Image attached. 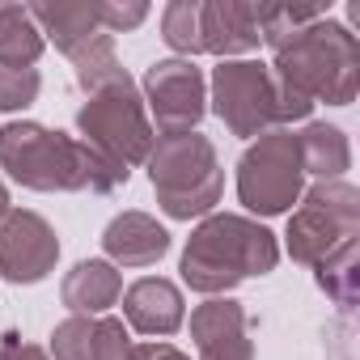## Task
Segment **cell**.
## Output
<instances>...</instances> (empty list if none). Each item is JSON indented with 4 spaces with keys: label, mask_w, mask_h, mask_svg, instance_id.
Here are the masks:
<instances>
[{
    "label": "cell",
    "mask_w": 360,
    "mask_h": 360,
    "mask_svg": "<svg viewBox=\"0 0 360 360\" xmlns=\"http://www.w3.org/2000/svg\"><path fill=\"white\" fill-rule=\"evenodd\" d=\"M280 263V242L267 225L242 212H208L178 259L183 284L204 297H229L246 280L271 276Z\"/></svg>",
    "instance_id": "obj_1"
},
{
    "label": "cell",
    "mask_w": 360,
    "mask_h": 360,
    "mask_svg": "<svg viewBox=\"0 0 360 360\" xmlns=\"http://www.w3.org/2000/svg\"><path fill=\"white\" fill-rule=\"evenodd\" d=\"M271 77L305 102L352 106L360 89V43L330 13L301 26L271 51Z\"/></svg>",
    "instance_id": "obj_2"
},
{
    "label": "cell",
    "mask_w": 360,
    "mask_h": 360,
    "mask_svg": "<svg viewBox=\"0 0 360 360\" xmlns=\"http://www.w3.org/2000/svg\"><path fill=\"white\" fill-rule=\"evenodd\" d=\"M148 183L169 221H204L225 195V169L204 131H165L148 153Z\"/></svg>",
    "instance_id": "obj_3"
},
{
    "label": "cell",
    "mask_w": 360,
    "mask_h": 360,
    "mask_svg": "<svg viewBox=\"0 0 360 360\" xmlns=\"http://www.w3.org/2000/svg\"><path fill=\"white\" fill-rule=\"evenodd\" d=\"M208 85H212L208 110L242 140H255L271 127H288L314 115V102L284 89L259 60H221Z\"/></svg>",
    "instance_id": "obj_4"
},
{
    "label": "cell",
    "mask_w": 360,
    "mask_h": 360,
    "mask_svg": "<svg viewBox=\"0 0 360 360\" xmlns=\"http://www.w3.org/2000/svg\"><path fill=\"white\" fill-rule=\"evenodd\" d=\"M81 153H85L81 136H68L34 119H13L0 127V169L26 191H43V195L85 191Z\"/></svg>",
    "instance_id": "obj_5"
},
{
    "label": "cell",
    "mask_w": 360,
    "mask_h": 360,
    "mask_svg": "<svg viewBox=\"0 0 360 360\" xmlns=\"http://www.w3.org/2000/svg\"><path fill=\"white\" fill-rule=\"evenodd\" d=\"M77 131H81L85 144L110 153L127 169L148 161V153L157 144V131L148 123V110H144V98H140L131 72H123L119 81L94 89V94H85V102L77 110Z\"/></svg>",
    "instance_id": "obj_6"
},
{
    "label": "cell",
    "mask_w": 360,
    "mask_h": 360,
    "mask_svg": "<svg viewBox=\"0 0 360 360\" xmlns=\"http://www.w3.org/2000/svg\"><path fill=\"white\" fill-rule=\"evenodd\" d=\"M305 191V169L297 153V131L271 127L246 144L238 157V200L255 217H284Z\"/></svg>",
    "instance_id": "obj_7"
},
{
    "label": "cell",
    "mask_w": 360,
    "mask_h": 360,
    "mask_svg": "<svg viewBox=\"0 0 360 360\" xmlns=\"http://www.w3.org/2000/svg\"><path fill=\"white\" fill-rule=\"evenodd\" d=\"M356 233H360V191L339 178V183H314L309 191H301L284 238L292 263L314 267Z\"/></svg>",
    "instance_id": "obj_8"
},
{
    "label": "cell",
    "mask_w": 360,
    "mask_h": 360,
    "mask_svg": "<svg viewBox=\"0 0 360 360\" xmlns=\"http://www.w3.org/2000/svg\"><path fill=\"white\" fill-rule=\"evenodd\" d=\"M140 98H144V110L153 115L148 123L165 131H195L200 119L208 115V81H204V68H195L191 60H157L144 68V81H140Z\"/></svg>",
    "instance_id": "obj_9"
},
{
    "label": "cell",
    "mask_w": 360,
    "mask_h": 360,
    "mask_svg": "<svg viewBox=\"0 0 360 360\" xmlns=\"http://www.w3.org/2000/svg\"><path fill=\"white\" fill-rule=\"evenodd\" d=\"M60 263V238L56 225L43 212L9 208L0 221V276L9 284H39Z\"/></svg>",
    "instance_id": "obj_10"
},
{
    "label": "cell",
    "mask_w": 360,
    "mask_h": 360,
    "mask_svg": "<svg viewBox=\"0 0 360 360\" xmlns=\"http://www.w3.org/2000/svg\"><path fill=\"white\" fill-rule=\"evenodd\" d=\"M191 343L200 360H255L246 305L233 297H208L191 309Z\"/></svg>",
    "instance_id": "obj_11"
},
{
    "label": "cell",
    "mask_w": 360,
    "mask_h": 360,
    "mask_svg": "<svg viewBox=\"0 0 360 360\" xmlns=\"http://www.w3.org/2000/svg\"><path fill=\"white\" fill-rule=\"evenodd\" d=\"M259 18L246 0H200V51L221 60H242L259 51Z\"/></svg>",
    "instance_id": "obj_12"
},
{
    "label": "cell",
    "mask_w": 360,
    "mask_h": 360,
    "mask_svg": "<svg viewBox=\"0 0 360 360\" xmlns=\"http://www.w3.org/2000/svg\"><path fill=\"white\" fill-rule=\"evenodd\" d=\"M127 326L123 318H110V314H72L64 322H56L51 330V360H123L127 352Z\"/></svg>",
    "instance_id": "obj_13"
},
{
    "label": "cell",
    "mask_w": 360,
    "mask_h": 360,
    "mask_svg": "<svg viewBox=\"0 0 360 360\" xmlns=\"http://www.w3.org/2000/svg\"><path fill=\"white\" fill-rule=\"evenodd\" d=\"M102 250H106V263L115 267H153L169 255V233L165 225H157V217L127 208L110 217V225L102 229Z\"/></svg>",
    "instance_id": "obj_14"
},
{
    "label": "cell",
    "mask_w": 360,
    "mask_h": 360,
    "mask_svg": "<svg viewBox=\"0 0 360 360\" xmlns=\"http://www.w3.org/2000/svg\"><path fill=\"white\" fill-rule=\"evenodd\" d=\"M123 318L140 335H174L178 326L187 322V305H183V292H178L174 280L144 276V280L127 284V292H123Z\"/></svg>",
    "instance_id": "obj_15"
},
{
    "label": "cell",
    "mask_w": 360,
    "mask_h": 360,
    "mask_svg": "<svg viewBox=\"0 0 360 360\" xmlns=\"http://www.w3.org/2000/svg\"><path fill=\"white\" fill-rule=\"evenodd\" d=\"M119 297H123V276L106 259H81L60 284V301L72 314H89V318L106 314Z\"/></svg>",
    "instance_id": "obj_16"
},
{
    "label": "cell",
    "mask_w": 360,
    "mask_h": 360,
    "mask_svg": "<svg viewBox=\"0 0 360 360\" xmlns=\"http://www.w3.org/2000/svg\"><path fill=\"white\" fill-rule=\"evenodd\" d=\"M26 9H30L39 34L47 43H56V51H64L68 60L102 34L94 5H26Z\"/></svg>",
    "instance_id": "obj_17"
},
{
    "label": "cell",
    "mask_w": 360,
    "mask_h": 360,
    "mask_svg": "<svg viewBox=\"0 0 360 360\" xmlns=\"http://www.w3.org/2000/svg\"><path fill=\"white\" fill-rule=\"evenodd\" d=\"M297 153H301V169L314 174L318 183H339L352 169L347 131L335 123H305V131H297Z\"/></svg>",
    "instance_id": "obj_18"
},
{
    "label": "cell",
    "mask_w": 360,
    "mask_h": 360,
    "mask_svg": "<svg viewBox=\"0 0 360 360\" xmlns=\"http://www.w3.org/2000/svg\"><path fill=\"white\" fill-rule=\"evenodd\" d=\"M43 51H47V39L39 34L30 9L0 0V64L5 68H34Z\"/></svg>",
    "instance_id": "obj_19"
},
{
    "label": "cell",
    "mask_w": 360,
    "mask_h": 360,
    "mask_svg": "<svg viewBox=\"0 0 360 360\" xmlns=\"http://www.w3.org/2000/svg\"><path fill=\"white\" fill-rule=\"evenodd\" d=\"M314 280H318V288H322L343 314H352L356 301H360V238L343 242V246L330 250L322 263H314Z\"/></svg>",
    "instance_id": "obj_20"
},
{
    "label": "cell",
    "mask_w": 360,
    "mask_h": 360,
    "mask_svg": "<svg viewBox=\"0 0 360 360\" xmlns=\"http://www.w3.org/2000/svg\"><path fill=\"white\" fill-rule=\"evenodd\" d=\"M161 39L178 60L200 56V0H169L161 9Z\"/></svg>",
    "instance_id": "obj_21"
},
{
    "label": "cell",
    "mask_w": 360,
    "mask_h": 360,
    "mask_svg": "<svg viewBox=\"0 0 360 360\" xmlns=\"http://www.w3.org/2000/svg\"><path fill=\"white\" fill-rule=\"evenodd\" d=\"M39 89H43L39 68H5V64H0V110H26V106H34Z\"/></svg>",
    "instance_id": "obj_22"
},
{
    "label": "cell",
    "mask_w": 360,
    "mask_h": 360,
    "mask_svg": "<svg viewBox=\"0 0 360 360\" xmlns=\"http://www.w3.org/2000/svg\"><path fill=\"white\" fill-rule=\"evenodd\" d=\"M98 9V26L106 30V34H127V30H136L144 18H148V5L144 0H102V5H94Z\"/></svg>",
    "instance_id": "obj_23"
},
{
    "label": "cell",
    "mask_w": 360,
    "mask_h": 360,
    "mask_svg": "<svg viewBox=\"0 0 360 360\" xmlns=\"http://www.w3.org/2000/svg\"><path fill=\"white\" fill-rule=\"evenodd\" d=\"M0 360H51V356H47V347L22 339L18 330H5L0 335Z\"/></svg>",
    "instance_id": "obj_24"
},
{
    "label": "cell",
    "mask_w": 360,
    "mask_h": 360,
    "mask_svg": "<svg viewBox=\"0 0 360 360\" xmlns=\"http://www.w3.org/2000/svg\"><path fill=\"white\" fill-rule=\"evenodd\" d=\"M123 360H191L187 352H178L174 343H157V339H144V343H127Z\"/></svg>",
    "instance_id": "obj_25"
},
{
    "label": "cell",
    "mask_w": 360,
    "mask_h": 360,
    "mask_svg": "<svg viewBox=\"0 0 360 360\" xmlns=\"http://www.w3.org/2000/svg\"><path fill=\"white\" fill-rule=\"evenodd\" d=\"M9 208H13V204H9V187H5V183H0V221H5V217H9Z\"/></svg>",
    "instance_id": "obj_26"
}]
</instances>
